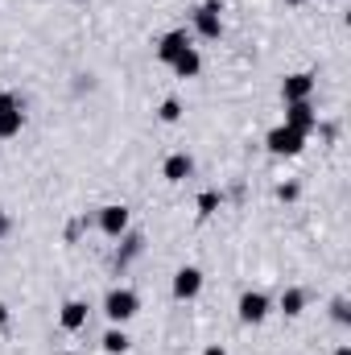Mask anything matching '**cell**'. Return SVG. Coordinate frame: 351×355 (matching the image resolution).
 I'll return each mask as SVG.
<instances>
[{
	"label": "cell",
	"instance_id": "cell-21",
	"mask_svg": "<svg viewBox=\"0 0 351 355\" xmlns=\"http://www.w3.org/2000/svg\"><path fill=\"white\" fill-rule=\"evenodd\" d=\"M8 232H12V219H8V211H4V207H0V240H4V236H8Z\"/></svg>",
	"mask_w": 351,
	"mask_h": 355
},
{
	"label": "cell",
	"instance_id": "cell-4",
	"mask_svg": "<svg viewBox=\"0 0 351 355\" xmlns=\"http://www.w3.org/2000/svg\"><path fill=\"white\" fill-rule=\"evenodd\" d=\"M264 149H268L273 157H298V153L306 149V137H302L298 128H289V124H277V128H268Z\"/></svg>",
	"mask_w": 351,
	"mask_h": 355
},
{
	"label": "cell",
	"instance_id": "cell-3",
	"mask_svg": "<svg viewBox=\"0 0 351 355\" xmlns=\"http://www.w3.org/2000/svg\"><path fill=\"white\" fill-rule=\"evenodd\" d=\"M268 314H273V297H268V293H261V289H244V293H240L236 318H240L244 327H261Z\"/></svg>",
	"mask_w": 351,
	"mask_h": 355
},
{
	"label": "cell",
	"instance_id": "cell-9",
	"mask_svg": "<svg viewBox=\"0 0 351 355\" xmlns=\"http://www.w3.org/2000/svg\"><path fill=\"white\" fill-rule=\"evenodd\" d=\"M310 95H314V75L310 71H298V75H285L281 79V99L285 103H302Z\"/></svg>",
	"mask_w": 351,
	"mask_h": 355
},
{
	"label": "cell",
	"instance_id": "cell-16",
	"mask_svg": "<svg viewBox=\"0 0 351 355\" xmlns=\"http://www.w3.org/2000/svg\"><path fill=\"white\" fill-rule=\"evenodd\" d=\"M128 343H132V339H128V331H124V327H108V331H103V339H99V347H103L108 355H124V352H128Z\"/></svg>",
	"mask_w": 351,
	"mask_h": 355
},
{
	"label": "cell",
	"instance_id": "cell-6",
	"mask_svg": "<svg viewBox=\"0 0 351 355\" xmlns=\"http://www.w3.org/2000/svg\"><path fill=\"white\" fill-rule=\"evenodd\" d=\"M170 293H174V302H194V297L203 293V268L182 265L174 272V281H170Z\"/></svg>",
	"mask_w": 351,
	"mask_h": 355
},
{
	"label": "cell",
	"instance_id": "cell-25",
	"mask_svg": "<svg viewBox=\"0 0 351 355\" xmlns=\"http://www.w3.org/2000/svg\"><path fill=\"white\" fill-rule=\"evenodd\" d=\"M285 4H293V8H298V4H306V0H285Z\"/></svg>",
	"mask_w": 351,
	"mask_h": 355
},
{
	"label": "cell",
	"instance_id": "cell-23",
	"mask_svg": "<svg viewBox=\"0 0 351 355\" xmlns=\"http://www.w3.org/2000/svg\"><path fill=\"white\" fill-rule=\"evenodd\" d=\"M8 318H12V314H8V306H4V302H0V331H4V327H8Z\"/></svg>",
	"mask_w": 351,
	"mask_h": 355
},
{
	"label": "cell",
	"instance_id": "cell-13",
	"mask_svg": "<svg viewBox=\"0 0 351 355\" xmlns=\"http://www.w3.org/2000/svg\"><path fill=\"white\" fill-rule=\"evenodd\" d=\"M186 46H190V33H186V29H170V33L157 42V62H166V67H170Z\"/></svg>",
	"mask_w": 351,
	"mask_h": 355
},
{
	"label": "cell",
	"instance_id": "cell-22",
	"mask_svg": "<svg viewBox=\"0 0 351 355\" xmlns=\"http://www.w3.org/2000/svg\"><path fill=\"white\" fill-rule=\"evenodd\" d=\"M203 355H228V347L223 343H211V347H203Z\"/></svg>",
	"mask_w": 351,
	"mask_h": 355
},
{
	"label": "cell",
	"instance_id": "cell-7",
	"mask_svg": "<svg viewBox=\"0 0 351 355\" xmlns=\"http://www.w3.org/2000/svg\"><path fill=\"white\" fill-rule=\"evenodd\" d=\"M128 207L124 202H108V207H99V215H95V223H99V232L108 236V240H120L124 232H128Z\"/></svg>",
	"mask_w": 351,
	"mask_h": 355
},
{
	"label": "cell",
	"instance_id": "cell-14",
	"mask_svg": "<svg viewBox=\"0 0 351 355\" xmlns=\"http://www.w3.org/2000/svg\"><path fill=\"white\" fill-rule=\"evenodd\" d=\"M170 71H174L178 79H198V71H203V54H198L194 46H186L174 62H170Z\"/></svg>",
	"mask_w": 351,
	"mask_h": 355
},
{
	"label": "cell",
	"instance_id": "cell-19",
	"mask_svg": "<svg viewBox=\"0 0 351 355\" xmlns=\"http://www.w3.org/2000/svg\"><path fill=\"white\" fill-rule=\"evenodd\" d=\"M331 318H335L339 327H351V302L348 297H335V302H331Z\"/></svg>",
	"mask_w": 351,
	"mask_h": 355
},
{
	"label": "cell",
	"instance_id": "cell-15",
	"mask_svg": "<svg viewBox=\"0 0 351 355\" xmlns=\"http://www.w3.org/2000/svg\"><path fill=\"white\" fill-rule=\"evenodd\" d=\"M87 302H67V306H62V310H58V327H62V331H83V327H87Z\"/></svg>",
	"mask_w": 351,
	"mask_h": 355
},
{
	"label": "cell",
	"instance_id": "cell-2",
	"mask_svg": "<svg viewBox=\"0 0 351 355\" xmlns=\"http://www.w3.org/2000/svg\"><path fill=\"white\" fill-rule=\"evenodd\" d=\"M190 25L203 42H219L223 37V0H203L194 12H190Z\"/></svg>",
	"mask_w": 351,
	"mask_h": 355
},
{
	"label": "cell",
	"instance_id": "cell-8",
	"mask_svg": "<svg viewBox=\"0 0 351 355\" xmlns=\"http://www.w3.org/2000/svg\"><path fill=\"white\" fill-rule=\"evenodd\" d=\"M285 124L298 128L302 137H310V132L318 128V107H314L310 99H302V103H285Z\"/></svg>",
	"mask_w": 351,
	"mask_h": 355
},
{
	"label": "cell",
	"instance_id": "cell-17",
	"mask_svg": "<svg viewBox=\"0 0 351 355\" xmlns=\"http://www.w3.org/2000/svg\"><path fill=\"white\" fill-rule=\"evenodd\" d=\"M219 207H223V194H219V190H203V194H198V215H203V219L215 215Z\"/></svg>",
	"mask_w": 351,
	"mask_h": 355
},
{
	"label": "cell",
	"instance_id": "cell-1",
	"mask_svg": "<svg viewBox=\"0 0 351 355\" xmlns=\"http://www.w3.org/2000/svg\"><path fill=\"white\" fill-rule=\"evenodd\" d=\"M103 318L112 322V327H124V322H132L137 314H141V293L132 289V285H112L108 293H103Z\"/></svg>",
	"mask_w": 351,
	"mask_h": 355
},
{
	"label": "cell",
	"instance_id": "cell-11",
	"mask_svg": "<svg viewBox=\"0 0 351 355\" xmlns=\"http://www.w3.org/2000/svg\"><path fill=\"white\" fill-rule=\"evenodd\" d=\"M190 174H194V157H190V153H182V149L170 153V157L162 162V178H166L170 186H182Z\"/></svg>",
	"mask_w": 351,
	"mask_h": 355
},
{
	"label": "cell",
	"instance_id": "cell-5",
	"mask_svg": "<svg viewBox=\"0 0 351 355\" xmlns=\"http://www.w3.org/2000/svg\"><path fill=\"white\" fill-rule=\"evenodd\" d=\"M25 128V103L12 91H0V141H12Z\"/></svg>",
	"mask_w": 351,
	"mask_h": 355
},
{
	"label": "cell",
	"instance_id": "cell-24",
	"mask_svg": "<svg viewBox=\"0 0 351 355\" xmlns=\"http://www.w3.org/2000/svg\"><path fill=\"white\" fill-rule=\"evenodd\" d=\"M335 355H351V347H348V343H343V347H335Z\"/></svg>",
	"mask_w": 351,
	"mask_h": 355
},
{
	"label": "cell",
	"instance_id": "cell-12",
	"mask_svg": "<svg viewBox=\"0 0 351 355\" xmlns=\"http://www.w3.org/2000/svg\"><path fill=\"white\" fill-rule=\"evenodd\" d=\"M306 302H310V293H306L302 285H285L281 297H277V310H281L285 318H298V314L306 310Z\"/></svg>",
	"mask_w": 351,
	"mask_h": 355
},
{
	"label": "cell",
	"instance_id": "cell-18",
	"mask_svg": "<svg viewBox=\"0 0 351 355\" xmlns=\"http://www.w3.org/2000/svg\"><path fill=\"white\" fill-rule=\"evenodd\" d=\"M157 120H162V124H178V120H182V99H174V95H170V99H162Z\"/></svg>",
	"mask_w": 351,
	"mask_h": 355
},
{
	"label": "cell",
	"instance_id": "cell-20",
	"mask_svg": "<svg viewBox=\"0 0 351 355\" xmlns=\"http://www.w3.org/2000/svg\"><path fill=\"white\" fill-rule=\"evenodd\" d=\"M298 194H302L298 182H281V186H277V198H281V202H298Z\"/></svg>",
	"mask_w": 351,
	"mask_h": 355
},
{
	"label": "cell",
	"instance_id": "cell-10",
	"mask_svg": "<svg viewBox=\"0 0 351 355\" xmlns=\"http://www.w3.org/2000/svg\"><path fill=\"white\" fill-rule=\"evenodd\" d=\"M141 252H145V236H141V232H124V236H120V248H116V257H112V268L124 272Z\"/></svg>",
	"mask_w": 351,
	"mask_h": 355
}]
</instances>
